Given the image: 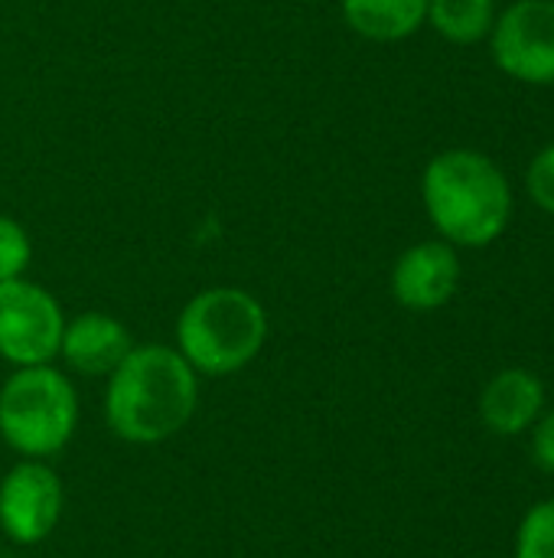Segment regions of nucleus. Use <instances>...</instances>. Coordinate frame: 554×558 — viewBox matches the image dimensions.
Segmentation results:
<instances>
[{
  "label": "nucleus",
  "mask_w": 554,
  "mask_h": 558,
  "mask_svg": "<svg viewBox=\"0 0 554 558\" xmlns=\"http://www.w3.org/2000/svg\"><path fill=\"white\" fill-rule=\"evenodd\" d=\"M65 513V487L49 461L20 458L0 477V533L13 546L46 543Z\"/></svg>",
  "instance_id": "6"
},
{
  "label": "nucleus",
  "mask_w": 554,
  "mask_h": 558,
  "mask_svg": "<svg viewBox=\"0 0 554 558\" xmlns=\"http://www.w3.org/2000/svg\"><path fill=\"white\" fill-rule=\"evenodd\" d=\"M65 320L59 298L39 281H0V360L7 366L56 363Z\"/></svg>",
  "instance_id": "5"
},
{
  "label": "nucleus",
  "mask_w": 554,
  "mask_h": 558,
  "mask_svg": "<svg viewBox=\"0 0 554 558\" xmlns=\"http://www.w3.org/2000/svg\"><path fill=\"white\" fill-rule=\"evenodd\" d=\"M428 23L451 43L470 46L490 36L496 23L493 0H428Z\"/></svg>",
  "instance_id": "12"
},
{
  "label": "nucleus",
  "mask_w": 554,
  "mask_h": 558,
  "mask_svg": "<svg viewBox=\"0 0 554 558\" xmlns=\"http://www.w3.org/2000/svg\"><path fill=\"white\" fill-rule=\"evenodd\" d=\"M526 186H529V196L539 203V209H545L549 216H554V144L552 147H545V150L529 163Z\"/></svg>",
  "instance_id": "15"
},
{
  "label": "nucleus",
  "mask_w": 554,
  "mask_h": 558,
  "mask_svg": "<svg viewBox=\"0 0 554 558\" xmlns=\"http://www.w3.org/2000/svg\"><path fill=\"white\" fill-rule=\"evenodd\" d=\"M532 454H535V464L552 471L554 474V412H549L545 418L535 422V432H532Z\"/></svg>",
  "instance_id": "16"
},
{
  "label": "nucleus",
  "mask_w": 554,
  "mask_h": 558,
  "mask_svg": "<svg viewBox=\"0 0 554 558\" xmlns=\"http://www.w3.org/2000/svg\"><path fill=\"white\" fill-rule=\"evenodd\" d=\"M131 350L134 337L124 320L104 311H85L65 320L59 360L82 379H108Z\"/></svg>",
  "instance_id": "9"
},
{
  "label": "nucleus",
  "mask_w": 554,
  "mask_h": 558,
  "mask_svg": "<svg viewBox=\"0 0 554 558\" xmlns=\"http://www.w3.org/2000/svg\"><path fill=\"white\" fill-rule=\"evenodd\" d=\"M545 409V386L529 369L496 373L480 396V418L496 435L529 432Z\"/></svg>",
  "instance_id": "10"
},
{
  "label": "nucleus",
  "mask_w": 554,
  "mask_h": 558,
  "mask_svg": "<svg viewBox=\"0 0 554 558\" xmlns=\"http://www.w3.org/2000/svg\"><path fill=\"white\" fill-rule=\"evenodd\" d=\"M460 284L457 248L444 239L418 242L395 258L392 294L408 311H438L444 307Z\"/></svg>",
  "instance_id": "8"
},
{
  "label": "nucleus",
  "mask_w": 554,
  "mask_h": 558,
  "mask_svg": "<svg viewBox=\"0 0 554 558\" xmlns=\"http://www.w3.org/2000/svg\"><path fill=\"white\" fill-rule=\"evenodd\" d=\"M271 320L264 304L235 284L196 291L173 324V347L206 379H229L248 369L268 343Z\"/></svg>",
  "instance_id": "3"
},
{
  "label": "nucleus",
  "mask_w": 554,
  "mask_h": 558,
  "mask_svg": "<svg viewBox=\"0 0 554 558\" xmlns=\"http://www.w3.org/2000/svg\"><path fill=\"white\" fill-rule=\"evenodd\" d=\"M33 262V239L13 216H0V281L26 278Z\"/></svg>",
  "instance_id": "14"
},
{
  "label": "nucleus",
  "mask_w": 554,
  "mask_h": 558,
  "mask_svg": "<svg viewBox=\"0 0 554 558\" xmlns=\"http://www.w3.org/2000/svg\"><path fill=\"white\" fill-rule=\"evenodd\" d=\"M82 422L78 389L56 363L20 366L0 386V438L3 445L33 461L62 454Z\"/></svg>",
  "instance_id": "4"
},
{
  "label": "nucleus",
  "mask_w": 554,
  "mask_h": 558,
  "mask_svg": "<svg viewBox=\"0 0 554 558\" xmlns=\"http://www.w3.org/2000/svg\"><path fill=\"white\" fill-rule=\"evenodd\" d=\"M516 558H554V500L535 504L516 536Z\"/></svg>",
  "instance_id": "13"
},
{
  "label": "nucleus",
  "mask_w": 554,
  "mask_h": 558,
  "mask_svg": "<svg viewBox=\"0 0 554 558\" xmlns=\"http://www.w3.org/2000/svg\"><path fill=\"white\" fill-rule=\"evenodd\" d=\"M421 199L444 242L483 248L496 242L513 219V190L506 173L480 150L454 147L424 167Z\"/></svg>",
  "instance_id": "2"
},
{
  "label": "nucleus",
  "mask_w": 554,
  "mask_h": 558,
  "mask_svg": "<svg viewBox=\"0 0 554 558\" xmlns=\"http://www.w3.org/2000/svg\"><path fill=\"white\" fill-rule=\"evenodd\" d=\"M496 65L526 85H554V0H516L490 29Z\"/></svg>",
  "instance_id": "7"
},
{
  "label": "nucleus",
  "mask_w": 554,
  "mask_h": 558,
  "mask_svg": "<svg viewBox=\"0 0 554 558\" xmlns=\"http://www.w3.org/2000/svg\"><path fill=\"white\" fill-rule=\"evenodd\" d=\"M199 373L173 343H134L104 379V425L134 448H153L193 422L199 409Z\"/></svg>",
  "instance_id": "1"
},
{
  "label": "nucleus",
  "mask_w": 554,
  "mask_h": 558,
  "mask_svg": "<svg viewBox=\"0 0 554 558\" xmlns=\"http://www.w3.org/2000/svg\"><path fill=\"white\" fill-rule=\"evenodd\" d=\"M346 26L372 43H398L428 23V0H340Z\"/></svg>",
  "instance_id": "11"
}]
</instances>
